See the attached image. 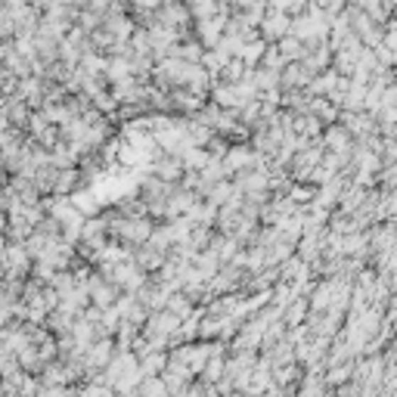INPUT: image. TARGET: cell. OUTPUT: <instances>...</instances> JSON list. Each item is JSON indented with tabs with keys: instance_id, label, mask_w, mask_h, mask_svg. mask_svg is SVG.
Segmentation results:
<instances>
[{
	"instance_id": "6da1fadb",
	"label": "cell",
	"mask_w": 397,
	"mask_h": 397,
	"mask_svg": "<svg viewBox=\"0 0 397 397\" xmlns=\"http://www.w3.org/2000/svg\"><path fill=\"white\" fill-rule=\"evenodd\" d=\"M385 40H388V50H397V22L391 25V31H388Z\"/></svg>"
},
{
	"instance_id": "7a4b0ae2",
	"label": "cell",
	"mask_w": 397,
	"mask_h": 397,
	"mask_svg": "<svg viewBox=\"0 0 397 397\" xmlns=\"http://www.w3.org/2000/svg\"><path fill=\"white\" fill-rule=\"evenodd\" d=\"M394 65H397V62H394Z\"/></svg>"
}]
</instances>
